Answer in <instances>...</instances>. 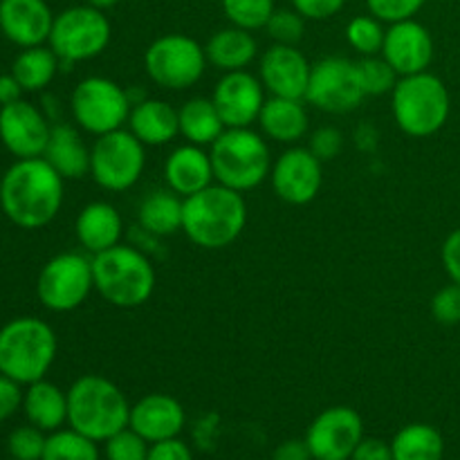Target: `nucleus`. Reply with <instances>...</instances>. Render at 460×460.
Here are the masks:
<instances>
[{
  "label": "nucleus",
  "instance_id": "14",
  "mask_svg": "<svg viewBox=\"0 0 460 460\" xmlns=\"http://www.w3.org/2000/svg\"><path fill=\"white\" fill-rule=\"evenodd\" d=\"M313 460H350L364 440V422L355 409L331 407L319 413L305 431Z\"/></svg>",
  "mask_w": 460,
  "mask_h": 460
},
{
  "label": "nucleus",
  "instance_id": "16",
  "mask_svg": "<svg viewBox=\"0 0 460 460\" xmlns=\"http://www.w3.org/2000/svg\"><path fill=\"white\" fill-rule=\"evenodd\" d=\"M49 133V117L34 103L21 99L9 106H0V142L18 160L43 157Z\"/></svg>",
  "mask_w": 460,
  "mask_h": 460
},
{
  "label": "nucleus",
  "instance_id": "19",
  "mask_svg": "<svg viewBox=\"0 0 460 460\" xmlns=\"http://www.w3.org/2000/svg\"><path fill=\"white\" fill-rule=\"evenodd\" d=\"M380 54L400 76L418 75V72L429 70L434 61V39L429 30L416 18L391 22Z\"/></svg>",
  "mask_w": 460,
  "mask_h": 460
},
{
  "label": "nucleus",
  "instance_id": "29",
  "mask_svg": "<svg viewBox=\"0 0 460 460\" xmlns=\"http://www.w3.org/2000/svg\"><path fill=\"white\" fill-rule=\"evenodd\" d=\"M182 207L184 198H180L178 193L171 189H155L139 202V227L157 238L173 236L175 232H182Z\"/></svg>",
  "mask_w": 460,
  "mask_h": 460
},
{
  "label": "nucleus",
  "instance_id": "2",
  "mask_svg": "<svg viewBox=\"0 0 460 460\" xmlns=\"http://www.w3.org/2000/svg\"><path fill=\"white\" fill-rule=\"evenodd\" d=\"M245 225V198L225 184L214 182L184 198L182 232L200 250H225L238 241Z\"/></svg>",
  "mask_w": 460,
  "mask_h": 460
},
{
  "label": "nucleus",
  "instance_id": "26",
  "mask_svg": "<svg viewBox=\"0 0 460 460\" xmlns=\"http://www.w3.org/2000/svg\"><path fill=\"white\" fill-rule=\"evenodd\" d=\"M43 157L63 180H81L90 173V148L85 146L79 130L70 124H52Z\"/></svg>",
  "mask_w": 460,
  "mask_h": 460
},
{
  "label": "nucleus",
  "instance_id": "47",
  "mask_svg": "<svg viewBox=\"0 0 460 460\" xmlns=\"http://www.w3.org/2000/svg\"><path fill=\"white\" fill-rule=\"evenodd\" d=\"M350 460H394V449H391V443L380 438H364Z\"/></svg>",
  "mask_w": 460,
  "mask_h": 460
},
{
  "label": "nucleus",
  "instance_id": "6",
  "mask_svg": "<svg viewBox=\"0 0 460 460\" xmlns=\"http://www.w3.org/2000/svg\"><path fill=\"white\" fill-rule=\"evenodd\" d=\"M391 112L404 135L416 139L431 137L445 128L452 112L447 85L429 70L400 76L391 93Z\"/></svg>",
  "mask_w": 460,
  "mask_h": 460
},
{
  "label": "nucleus",
  "instance_id": "40",
  "mask_svg": "<svg viewBox=\"0 0 460 460\" xmlns=\"http://www.w3.org/2000/svg\"><path fill=\"white\" fill-rule=\"evenodd\" d=\"M427 0H367L368 13L380 18L382 22H400L416 18V13L425 7Z\"/></svg>",
  "mask_w": 460,
  "mask_h": 460
},
{
  "label": "nucleus",
  "instance_id": "24",
  "mask_svg": "<svg viewBox=\"0 0 460 460\" xmlns=\"http://www.w3.org/2000/svg\"><path fill=\"white\" fill-rule=\"evenodd\" d=\"M128 130L144 146H164L180 135L178 108L162 99L144 97L133 103L128 115Z\"/></svg>",
  "mask_w": 460,
  "mask_h": 460
},
{
  "label": "nucleus",
  "instance_id": "7",
  "mask_svg": "<svg viewBox=\"0 0 460 460\" xmlns=\"http://www.w3.org/2000/svg\"><path fill=\"white\" fill-rule=\"evenodd\" d=\"M209 155L216 182L241 193L261 187L272 171L268 142L252 128H225Z\"/></svg>",
  "mask_w": 460,
  "mask_h": 460
},
{
  "label": "nucleus",
  "instance_id": "9",
  "mask_svg": "<svg viewBox=\"0 0 460 460\" xmlns=\"http://www.w3.org/2000/svg\"><path fill=\"white\" fill-rule=\"evenodd\" d=\"M130 108L133 102L128 90L106 76H85L70 94V111L76 126L94 137L124 128Z\"/></svg>",
  "mask_w": 460,
  "mask_h": 460
},
{
  "label": "nucleus",
  "instance_id": "45",
  "mask_svg": "<svg viewBox=\"0 0 460 460\" xmlns=\"http://www.w3.org/2000/svg\"><path fill=\"white\" fill-rule=\"evenodd\" d=\"M440 261H443V268L447 272V277L452 279V283L460 286V227L454 229L443 243V250H440Z\"/></svg>",
  "mask_w": 460,
  "mask_h": 460
},
{
  "label": "nucleus",
  "instance_id": "52",
  "mask_svg": "<svg viewBox=\"0 0 460 460\" xmlns=\"http://www.w3.org/2000/svg\"><path fill=\"white\" fill-rule=\"evenodd\" d=\"M0 184H3V175H0Z\"/></svg>",
  "mask_w": 460,
  "mask_h": 460
},
{
  "label": "nucleus",
  "instance_id": "39",
  "mask_svg": "<svg viewBox=\"0 0 460 460\" xmlns=\"http://www.w3.org/2000/svg\"><path fill=\"white\" fill-rule=\"evenodd\" d=\"M148 443L130 427L106 440V460H146Z\"/></svg>",
  "mask_w": 460,
  "mask_h": 460
},
{
  "label": "nucleus",
  "instance_id": "3",
  "mask_svg": "<svg viewBox=\"0 0 460 460\" xmlns=\"http://www.w3.org/2000/svg\"><path fill=\"white\" fill-rule=\"evenodd\" d=\"M93 279L99 296L124 310L146 304L157 283L151 256L124 243L93 256Z\"/></svg>",
  "mask_w": 460,
  "mask_h": 460
},
{
  "label": "nucleus",
  "instance_id": "51",
  "mask_svg": "<svg viewBox=\"0 0 460 460\" xmlns=\"http://www.w3.org/2000/svg\"><path fill=\"white\" fill-rule=\"evenodd\" d=\"M117 3H119V0H85V4H90V7H94V9H102V12L112 9Z\"/></svg>",
  "mask_w": 460,
  "mask_h": 460
},
{
  "label": "nucleus",
  "instance_id": "31",
  "mask_svg": "<svg viewBox=\"0 0 460 460\" xmlns=\"http://www.w3.org/2000/svg\"><path fill=\"white\" fill-rule=\"evenodd\" d=\"M58 70H61V61L49 45L25 48L12 63V75L16 76L25 93H40L48 88Z\"/></svg>",
  "mask_w": 460,
  "mask_h": 460
},
{
  "label": "nucleus",
  "instance_id": "30",
  "mask_svg": "<svg viewBox=\"0 0 460 460\" xmlns=\"http://www.w3.org/2000/svg\"><path fill=\"white\" fill-rule=\"evenodd\" d=\"M180 135L196 146H211L225 133V121L214 99L193 97L178 108Z\"/></svg>",
  "mask_w": 460,
  "mask_h": 460
},
{
  "label": "nucleus",
  "instance_id": "50",
  "mask_svg": "<svg viewBox=\"0 0 460 460\" xmlns=\"http://www.w3.org/2000/svg\"><path fill=\"white\" fill-rule=\"evenodd\" d=\"M355 144H358L362 151H371L377 146V130L373 126L364 124L355 130Z\"/></svg>",
  "mask_w": 460,
  "mask_h": 460
},
{
  "label": "nucleus",
  "instance_id": "28",
  "mask_svg": "<svg viewBox=\"0 0 460 460\" xmlns=\"http://www.w3.org/2000/svg\"><path fill=\"white\" fill-rule=\"evenodd\" d=\"M22 411L30 425L52 434L67 422V391L58 389L45 377L27 385V391L22 394Z\"/></svg>",
  "mask_w": 460,
  "mask_h": 460
},
{
  "label": "nucleus",
  "instance_id": "12",
  "mask_svg": "<svg viewBox=\"0 0 460 460\" xmlns=\"http://www.w3.org/2000/svg\"><path fill=\"white\" fill-rule=\"evenodd\" d=\"M94 290L93 259L79 252L52 256L36 279V296L52 313H72Z\"/></svg>",
  "mask_w": 460,
  "mask_h": 460
},
{
  "label": "nucleus",
  "instance_id": "42",
  "mask_svg": "<svg viewBox=\"0 0 460 460\" xmlns=\"http://www.w3.org/2000/svg\"><path fill=\"white\" fill-rule=\"evenodd\" d=\"M308 148L317 160L328 162L340 155V151L344 148V135L337 128H332V126H323V128L314 130Z\"/></svg>",
  "mask_w": 460,
  "mask_h": 460
},
{
  "label": "nucleus",
  "instance_id": "32",
  "mask_svg": "<svg viewBox=\"0 0 460 460\" xmlns=\"http://www.w3.org/2000/svg\"><path fill=\"white\" fill-rule=\"evenodd\" d=\"M391 449L394 460H443L445 438L427 422H411L394 436Z\"/></svg>",
  "mask_w": 460,
  "mask_h": 460
},
{
  "label": "nucleus",
  "instance_id": "43",
  "mask_svg": "<svg viewBox=\"0 0 460 460\" xmlns=\"http://www.w3.org/2000/svg\"><path fill=\"white\" fill-rule=\"evenodd\" d=\"M346 0H292V7L305 18V21H326L344 9Z\"/></svg>",
  "mask_w": 460,
  "mask_h": 460
},
{
  "label": "nucleus",
  "instance_id": "10",
  "mask_svg": "<svg viewBox=\"0 0 460 460\" xmlns=\"http://www.w3.org/2000/svg\"><path fill=\"white\" fill-rule=\"evenodd\" d=\"M144 169L146 146L128 128L99 135L90 148V175L106 191H128L139 182Z\"/></svg>",
  "mask_w": 460,
  "mask_h": 460
},
{
  "label": "nucleus",
  "instance_id": "20",
  "mask_svg": "<svg viewBox=\"0 0 460 460\" xmlns=\"http://www.w3.org/2000/svg\"><path fill=\"white\" fill-rule=\"evenodd\" d=\"M54 13L45 0H0V31L18 48L45 45Z\"/></svg>",
  "mask_w": 460,
  "mask_h": 460
},
{
  "label": "nucleus",
  "instance_id": "22",
  "mask_svg": "<svg viewBox=\"0 0 460 460\" xmlns=\"http://www.w3.org/2000/svg\"><path fill=\"white\" fill-rule=\"evenodd\" d=\"M214 164L205 146L182 144L173 148L164 162L166 189L178 193L180 198H189L214 184Z\"/></svg>",
  "mask_w": 460,
  "mask_h": 460
},
{
  "label": "nucleus",
  "instance_id": "13",
  "mask_svg": "<svg viewBox=\"0 0 460 460\" xmlns=\"http://www.w3.org/2000/svg\"><path fill=\"white\" fill-rule=\"evenodd\" d=\"M358 61L346 57H326L313 63L305 102L331 115H344L364 102Z\"/></svg>",
  "mask_w": 460,
  "mask_h": 460
},
{
  "label": "nucleus",
  "instance_id": "34",
  "mask_svg": "<svg viewBox=\"0 0 460 460\" xmlns=\"http://www.w3.org/2000/svg\"><path fill=\"white\" fill-rule=\"evenodd\" d=\"M385 34L386 30L382 25V21L371 16V13L350 18V22L346 25V40L362 57H376V54H380L382 45H385Z\"/></svg>",
  "mask_w": 460,
  "mask_h": 460
},
{
  "label": "nucleus",
  "instance_id": "35",
  "mask_svg": "<svg viewBox=\"0 0 460 460\" xmlns=\"http://www.w3.org/2000/svg\"><path fill=\"white\" fill-rule=\"evenodd\" d=\"M274 9V0H223L225 18L247 31L265 30Z\"/></svg>",
  "mask_w": 460,
  "mask_h": 460
},
{
  "label": "nucleus",
  "instance_id": "49",
  "mask_svg": "<svg viewBox=\"0 0 460 460\" xmlns=\"http://www.w3.org/2000/svg\"><path fill=\"white\" fill-rule=\"evenodd\" d=\"M22 85L18 84L16 76L9 72V75H0V106H9L13 102H21L22 99Z\"/></svg>",
  "mask_w": 460,
  "mask_h": 460
},
{
  "label": "nucleus",
  "instance_id": "25",
  "mask_svg": "<svg viewBox=\"0 0 460 460\" xmlns=\"http://www.w3.org/2000/svg\"><path fill=\"white\" fill-rule=\"evenodd\" d=\"M261 133L279 144H296L308 133L310 117L304 106V99L270 97L265 99L263 111L259 115Z\"/></svg>",
  "mask_w": 460,
  "mask_h": 460
},
{
  "label": "nucleus",
  "instance_id": "8",
  "mask_svg": "<svg viewBox=\"0 0 460 460\" xmlns=\"http://www.w3.org/2000/svg\"><path fill=\"white\" fill-rule=\"evenodd\" d=\"M111 36L112 27L106 12L90 4H75L54 16L48 45L61 61V70H70L75 63L106 52Z\"/></svg>",
  "mask_w": 460,
  "mask_h": 460
},
{
  "label": "nucleus",
  "instance_id": "18",
  "mask_svg": "<svg viewBox=\"0 0 460 460\" xmlns=\"http://www.w3.org/2000/svg\"><path fill=\"white\" fill-rule=\"evenodd\" d=\"M310 70H313V63L304 57L296 45L274 43L261 57L259 79L270 97L304 99L305 102Z\"/></svg>",
  "mask_w": 460,
  "mask_h": 460
},
{
  "label": "nucleus",
  "instance_id": "48",
  "mask_svg": "<svg viewBox=\"0 0 460 460\" xmlns=\"http://www.w3.org/2000/svg\"><path fill=\"white\" fill-rule=\"evenodd\" d=\"M272 460H313L305 440H286L274 449Z\"/></svg>",
  "mask_w": 460,
  "mask_h": 460
},
{
  "label": "nucleus",
  "instance_id": "21",
  "mask_svg": "<svg viewBox=\"0 0 460 460\" xmlns=\"http://www.w3.org/2000/svg\"><path fill=\"white\" fill-rule=\"evenodd\" d=\"M187 422L184 407L166 394H148L130 407L128 427L148 445L178 438Z\"/></svg>",
  "mask_w": 460,
  "mask_h": 460
},
{
  "label": "nucleus",
  "instance_id": "17",
  "mask_svg": "<svg viewBox=\"0 0 460 460\" xmlns=\"http://www.w3.org/2000/svg\"><path fill=\"white\" fill-rule=\"evenodd\" d=\"M211 99L227 128H250L254 121H259L263 111L265 88L252 72H225L216 84Z\"/></svg>",
  "mask_w": 460,
  "mask_h": 460
},
{
  "label": "nucleus",
  "instance_id": "27",
  "mask_svg": "<svg viewBox=\"0 0 460 460\" xmlns=\"http://www.w3.org/2000/svg\"><path fill=\"white\" fill-rule=\"evenodd\" d=\"M207 61L220 72H236L247 70L252 61L259 54V43L252 36V31L241 30V27H223L216 31L205 45Z\"/></svg>",
  "mask_w": 460,
  "mask_h": 460
},
{
  "label": "nucleus",
  "instance_id": "41",
  "mask_svg": "<svg viewBox=\"0 0 460 460\" xmlns=\"http://www.w3.org/2000/svg\"><path fill=\"white\" fill-rule=\"evenodd\" d=\"M431 314L443 326H458L460 323V286L458 283H449V286L440 288L434 296H431Z\"/></svg>",
  "mask_w": 460,
  "mask_h": 460
},
{
  "label": "nucleus",
  "instance_id": "38",
  "mask_svg": "<svg viewBox=\"0 0 460 460\" xmlns=\"http://www.w3.org/2000/svg\"><path fill=\"white\" fill-rule=\"evenodd\" d=\"M48 436L34 425H22L9 434L7 449L13 460H43Z\"/></svg>",
  "mask_w": 460,
  "mask_h": 460
},
{
  "label": "nucleus",
  "instance_id": "33",
  "mask_svg": "<svg viewBox=\"0 0 460 460\" xmlns=\"http://www.w3.org/2000/svg\"><path fill=\"white\" fill-rule=\"evenodd\" d=\"M43 460H99L97 443L70 429H57L48 436Z\"/></svg>",
  "mask_w": 460,
  "mask_h": 460
},
{
  "label": "nucleus",
  "instance_id": "44",
  "mask_svg": "<svg viewBox=\"0 0 460 460\" xmlns=\"http://www.w3.org/2000/svg\"><path fill=\"white\" fill-rule=\"evenodd\" d=\"M22 385L0 373V422L12 418L22 407Z\"/></svg>",
  "mask_w": 460,
  "mask_h": 460
},
{
  "label": "nucleus",
  "instance_id": "11",
  "mask_svg": "<svg viewBox=\"0 0 460 460\" xmlns=\"http://www.w3.org/2000/svg\"><path fill=\"white\" fill-rule=\"evenodd\" d=\"M205 45L187 34H164L153 40L144 54L148 79L164 90H189L205 75Z\"/></svg>",
  "mask_w": 460,
  "mask_h": 460
},
{
  "label": "nucleus",
  "instance_id": "37",
  "mask_svg": "<svg viewBox=\"0 0 460 460\" xmlns=\"http://www.w3.org/2000/svg\"><path fill=\"white\" fill-rule=\"evenodd\" d=\"M268 36L279 45H299L301 39L305 34V18L292 9H274V13L270 16L268 25Z\"/></svg>",
  "mask_w": 460,
  "mask_h": 460
},
{
  "label": "nucleus",
  "instance_id": "15",
  "mask_svg": "<svg viewBox=\"0 0 460 460\" xmlns=\"http://www.w3.org/2000/svg\"><path fill=\"white\" fill-rule=\"evenodd\" d=\"M322 160L310 153V148L290 146L272 162L270 182L279 200L288 205H310L319 196L323 184Z\"/></svg>",
  "mask_w": 460,
  "mask_h": 460
},
{
  "label": "nucleus",
  "instance_id": "36",
  "mask_svg": "<svg viewBox=\"0 0 460 460\" xmlns=\"http://www.w3.org/2000/svg\"><path fill=\"white\" fill-rule=\"evenodd\" d=\"M358 75L362 81V90L367 97H382L394 93L400 75L391 67L385 57H362L358 61Z\"/></svg>",
  "mask_w": 460,
  "mask_h": 460
},
{
  "label": "nucleus",
  "instance_id": "5",
  "mask_svg": "<svg viewBox=\"0 0 460 460\" xmlns=\"http://www.w3.org/2000/svg\"><path fill=\"white\" fill-rule=\"evenodd\" d=\"M57 350V332L39 317H16L0 328V373L18 385L43 380Z\"/></svg>",
  "mask_w": 460,
  "mask_h": 460
},
{
  "label": "nucleus",
  "instance_id": "46",
  "mask_svg": "<svg viewBox=\"0 0 460 460\" xmlns=\"http://www.w3.org/2000/svg\"><path fill=\"white\" fill-rule=\"evenodd\" d=\"M146 460H193V454L187 443H182L180 438H171L153 443Z\"/></svg>",
  "mask_w": 460,
  "mask_h": 460
},
{
  "label": "nucleus",
  "instance_id": "23",
  "mask_svg": "<svg viewBox=\"0 0 460 460\" xmlns=\"http://www.w3.org/2000/svg\"><path fill=\"white\" fill-rule=\"evenodd\" d=\"M76 241L88 254H99L119 245L124 238V220L111 202H90L79 211L75 223Z\"/></svg>",
  "mask_w": 460,
  "mask_h": 460
},
{
  "label": "nucleus",
  "instance_id": "1",
  "mask_svg": "<svg viewBox=\"0 0 460 460\" xmlns=\"http://www.w3.org/2000/svg\"><path fill=\"white\" fill-rule=\"evenodd\" d=\"M63 182L45 157L16 160L3 175L0 209L21 229H43L58 216Z\"/></svg>",
  "mask_w": 460,
  "mask_h": 460
},
{
  "label": "nucleus",
  "instance_id": "4",
  "mask_svg": "<svg viewBox=\"0 0 460 460\" xmlns=\"http://www.w3.org/2000/svg\"><path fill=\"white\" fill-rule=\"evenodd\" d=\"M130 404L124 391L103 376H81L67 389V425L94 443L126 429Z\"/></svg>",
  "mask_w": 460,
  "mask_h": 460
}]
</instances>
